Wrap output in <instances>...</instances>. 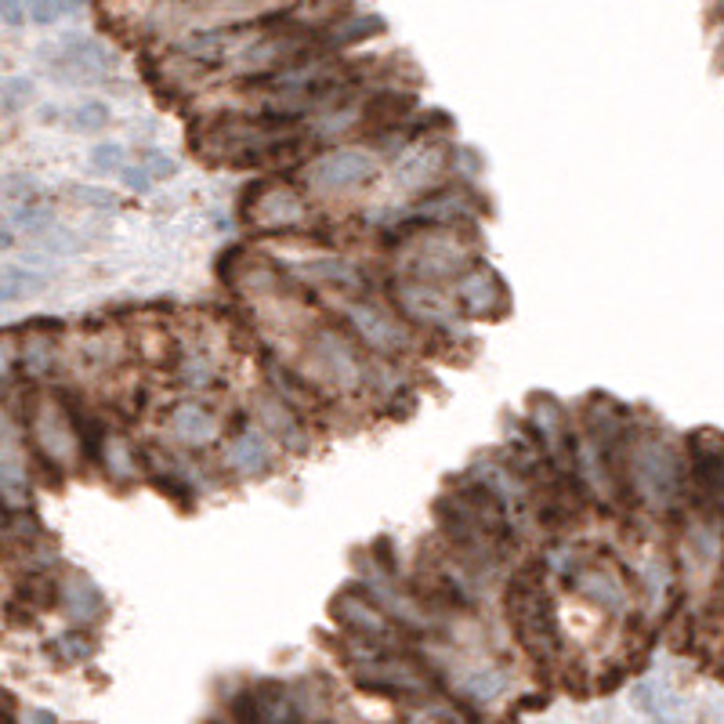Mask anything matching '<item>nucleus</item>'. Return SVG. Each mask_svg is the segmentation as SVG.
<instances>
[{"mask_svg":"<svg viewBox=\"0 0 724 724\" xmlns=\"http://www.w3.org/2000/svg\"><path fill=\"white\" fill-rule=\"evenodd\" d=\"M251 414L257 428L279 449H286V453H308V446H311L308 417L297 414L283 395H276L272 388H257L251 395Z\"/></svg>","mask_w":724,"mask_h":724,"instance_id":"17","label":"nucleus"},{"mask_svg":"<svg viewBox=\"0 0 724 724\" xmlns=\"http://www.w3.org/2000/svg\"><path fill=\"white\" fill-rule=\"evenodd\" d=\"M623 496L652 515H673L684 507V449L659 424L630 420L623 449Z\"/></svg>","mask_w":724,"mask_h":724,"instance_id":"2","label":"nucleus"},{"mask_svg":"<svg viewBox=\"0 0 724 724\" xmlns=\"http://www.w3.org/2000/svg\"><path fill=\"white\" fill-rule=\"evenodd\" d=\"M15 605L22 616H41L47 608H58V580L52 572H26L15 583Z\"/></svg>","mask_w":724,"mask_h":724,"instance_id":"27","label":"nucleus"},{"mask_svg":"<svg viewBox=\"0 0 724 724\" xmlns=\"http://www.w3.org/2000/svg\"><path fill=\"white\" fill-rule=\"evenodd\" d=\"M44 652L52 656L58 667H80V663H87V659H95L98 645H95V638H91V630L69 627V630H62L58 638L47 641Z\"/></svg>","mask_w":724,"mask_h":724,"instance_id":"28","label":"nucleus"},{"mask_svg":"<svg viewBox=\"0 0 724 724\" xmlns=\"http://www.w3.org/2000/svg\"><path fill=\"white\" fill-rule=\"evenodd\" d=\"M504 608H507V623H511V630H515L518 645L526 648L536 663L551 667L561 656V627H558V613H555L551 591H547V577L540 566L518 569L515 577L507 580Z\"/></svg>","mask_w":724,"mask_h":724,"instance_id":"6","label":"nucleus"},{"mask_svg":"<svg viewBox=\"0 0 724 724\" xmlns=\"http://www.w3.org/2000/svg\"><path fill=\"white\" fill-rule=\"evenodd\" d=\"M66 128L77 134H98L109 128V106L106 102H80L66 112Z\"/></svg>","mask_w":724,"mask_h":724,"instance_id":"30","label":"nucleus"},{"mask_svg":"<svg viewBox=\"0 0 724 724\" xmlns=\"http://www.w3.org/2000/svg\"><path fill=\"white\" fill-rule=\"evenodd\" d=\"M167 435L182 449H207L221 439V414L204 398H178L167 409Z\"/></svg>","mask_w":724,"mask_h":724,"instance_id":"19","label":"nucleus"},{"mask_svg":"<svg viewBox=\"0 0 724 724\" xmlns=\"http://www.w3.org/2000/svg\"><path fill=\"white\" fill-rule=\"evenodd\" d=\"M95 460L102 464V471L109 474L112 482H134L145 471L139 449H134V442H131V435H123L117 428L102 431V442H98Z\"/></svg>","mask_w":724,"mask_h":724,"instance_id":"24","label":"nucleus"},{"mask_svg":"<svg viewBox=\"0 0 724 724\" xmlns=\"http://www.w3.org/2000/svg\"><path fill=\"white\" fill-rule=\"evenodd\" d=\"M388 305L403 316L414 330L428 333H460L464 316L453 305L449 286L424 283L414 276H392L388 279Z\"/></svg>","mask_w":724,"mask_h":724,"instance_id":"11","label":"nucleus"},{"mask_svg":"<svg viewBox=\"0 0 724 724\" xmlns=\"http://www.w3.org/2000/svg\"><path fill=\"white\" fill-rule=\"evenodd\" d=\"M341 327L359 341V348L377 362H395L417 348V330L398 316L388 301H377L370 294L344 297L341 301Z\"/></svg>","mask_w":724,"mask_h":724,"instance_id":"7","label":"nucleus"},{"mask_svg":"<svg viewBox=\"0 0 724 724\" xmlns=\"http://www.w3.org/2000/svg\"><path fill=\"white\" fill-rule=\"evenodd\" d=\"M468 224H406L388 229L395 276H414L424 283L449 286L468 265H474V246Z\"/></svg>","mask_w":724,"mask_h":724,"instance_id":"4","label":"nucleus"},{"mask_svg":"<svg viewBox=\"0 0 724 724\" xmlns=\"http://www.w3.org/2000/svg\"><path fill=\"white\" fill-rule=\"evenodd\" d=\"M22 724H58V717L52 714V710L33 706V710H26V714H22Z\"/></svg>","mask_w":724,"mask_h":724,"instance_id":"39","label":"nucleus"},{"mask_svg":"<svg viewBox=\"0 0 724 724\" xmlns=\"http://www.w3.org/2000/svg\"><path fill=\"white\" fill-rule=\"evenodd\" d=\"M30 102H33V80L8 77L4 84H0V106H4L8 112H22Z\"/></svg>","mask_w":724,"mask_h":724,"instance_id":"35","label":"nucleus"},{"mask_svg":"<svg viewBox=\"0 0 724 724\" xmlns=\"http://www.w3.org/2000/svg\"><path fill=\"white\" fill-rule=\"evenodd\" d=\"M377 156L370 149H355V145H333V149H322L311 160H305L301 167V182L308 193L316 196H348L370 185L377 178Z\"/></svg>","mask_w":724,"mask_h":724,"instance_id":"12","label":"nucleus"},{"mask_svg":"<svg viewBox=\"0 0 724 724\" xmlns=\"http://www.w3.org/2000/svg\"><path fill=\"white\" fill-rule=\"evenodd\" d=\"M0 724H22V721L11 714V706H4V710H0Z\"/></svg>","mask_w":724,"mask_h":724,"instance_id":"40","label":"nucleus"},{"mask_svg":"<svg viewBox=\"0 0 724 724\" xmlns=\"http://www.w3.org/2000/svg\"><path fill=\"white\" fill-rule=\"evenodd\" d=\"M4 706H11V695H8V692H0V710H4Z\"/></svg>","mask_w":724,"mask_h":724,"instance_id":"43","label":"nucleus"},{"mask_svg":"<svg viewBox=\"0 0 724 724\" xmlns=\"http://www.w3.org/2000/svg\"><path fill=\"white\" fill-rule=\"evenodd\" d=\"M232 724H301V706L279 681H254L232 699Z\"/></svg>","mask_w":724,"mask_h":724,"instance_id":"16","label":"nucleus"},{"mask_svg":"<svg viewBox=\"0 0 724 724\" xmlns=\"http://www.w3.org/2000/svg\"><path fill=\"white\" fill-rule=\"evenodd\" d=\"M330 616L355 645L366 648H398L403 630L395 627L392 616L373 602V594L362 583H348L333 594Z\"/></svg>","mask_w":724,"mask_h":724,"instance_id":"13","label":"nucleus"},{"mask_svg":"<svg viewBox=\"0 0 724 724\" xmlns=\"http://www.w3.org/2000/svg\"><path fill=\"white\" fill-rule=\"evenodd\" d=\"M381 362L366 355L359 341L337 322H311L301 341V381L319 398H352L377 384Z\"/></svg>","mask_w":724,"mask_h":724,"instance_id":"3","label":"nucleus"},{"mask_svg":"<svg viewBox=\"0 0 724 724\" xmlns=\"http://www.w3.org/2000/svg\"><path fill=\"white\" fill-rule=\"evenodd\" d=\"M8 246H15V235H11V232H4V229H0V251H8Z\"/></svg>","mask_w":724,"mask_h":724,"instance_id":"41","label":"nucleus"},{"mask_svg":"<svg viewBox=\"0 0 724 724\" xmlns=\"http://www.w3.org/2000/svg\"><path fill=\"white\" fill-rule=\"evenodd\" d=\"M0 199L11 207H26L36 199V182L30 174H4V178H0Z\"/></svg>","mask_w":724,"mask_h":724,"instance_id":"33","label":"nucleus"},{"mask_svg":"<svg viewBox=\"0 0 724 724\" xmlns=\"http://www.w3.org/2000/svg\"><path fill=\"white\" fill-rule=\"evenodd\" d=\"M47 279L44 272H33V268H0V305L8 301H26V297H36L47 290Z\"/></svg>","mask_w":724,"mask_h":724,"instance_id":"29","label":"nucleus"},{"mask_svg":"<svg viewBox=\"0 0 724 724\" xmlns=\"http://www.w3.org/2000/svg\"><path fill=\"white\" fill-rule=\"evenodd\" d=\"M457 692L474 706H485L507 692V673L493 663H464L457 667Z\"/></svg>","mask_w":724,"mask_h":724,"instance_id":"25","label":"nucleus"},{"mask_svg":"<svg viewBox=\"0 0 724 724\" xmlns=\"http://www.w3.org/2000/svg\"><path fill=\"white\" fill-rule=\"evenodd\" d=\"M4 536H8V511L0 507V544H4Z\"/></svg>","mask_w":724,"mask_h":724,"instance_id":"42","label":"nucleus"},{"mask_svg":"<svg viewBox=\"0 0 724 724\" xmlns=\"http://www.w3.org/2000/svg\"><path fill=\"white\" fill-rule=\"evenodd\" d=\"M58 608L73 627L87 630V627H95V623L106 619L109 602H106L102 586L87 577V572H69V577L58 580Z\"/></svg>","mask_w":724,"mask_h":724,"instance_id":"21","label":"nucleus"},{"mask_svg":"<svg viewBox=\"0 0 724 724\" xmlns=\"http://www.w3.org/2000/svg\"><path fill=\"white\" fill-rule=\"evenodd\" d=\"M352 673L359 689H366L373 695L398 699V703H414V706L439 703V670L428 659L409 652L406 645L398 648L359 645L352 656Z\"/></svg>","mask_w":724,"mask_h":724,"instance_id":"5","label":"nucleus"},{"mask_svg":"<svg viewBox=\"0 0 724 724\" xmlns=\"http://www.w3.org/2000/svg\"><path fill=\"white\" fill-rule=\"evenodd\" d=\"M449 294H453V305L460 308V316L468 319H501L511 308V290L501 279V272L490 268L485 261H474L460 276L449 283Z\"/></svg>","mask_w":724,"mask_h":724,"instance_id":"14","label":"nucleus"},{"mask_svg":"<svg viewBox=\"0 0 724 724\" xmlns=\"http://www.w3.org/2000/svg\"><path fill=\"white\" fill-rule=\"evenodd\" d=\"M384 30V19L381 15H337L327 30H319L316 36V52L319 55H337L344 47L370 41V36H381Z\"/></svg>","mask_w":724,"mask_h":724,"instance_id":"23","label":"nucleus"},{"mask_svg":"<svg viewBox=\"0 0 724 724\" xmlns=\"http://www.w3.org/2000/svg\"><path fill=\"white\" fill-rule=\"evenodd\" d=\"M62 196L77 199V204L87 210H117V196H112L109 189H98V185H66Z\"/></svg>","mask_w":724,"mask_h":724,"instance_id":"34","label":"nucleus"},{"mask_svg":"<svg viewBox=\"0 0 724 724\" xmlns=\"http://www.w3.org/2000/svg\"><path fill=\"white\" fill-rule=\"evenodd\" d=\"M221 464L232 479H265L276 468V442L257 424L243 420L232 435L221 439Z\"/></svg>","mask_w":724,"mask_h":724,"instance_id":"18","label":"nucleus"},{"mask_svg":"<svg viewBox=\"0 0 724 724\" xmlns=\"http://www.w3.org/2000/svg\"><path fill=\"white\" fill-rule=\"evenodd\" d=\"M11 224H15L19 232H30V235H44L47 229L55 224V215L41 204H26V207H15V215H11Z\"/></svg>","mask_w":724,"mask_h":724,"instance_id":"32","label":"nucleus"},{"mask_svg":"<svg viewBox=\"0 0 724 724\" xmlns=\"http://www.w3.org/2000/svg\"><path fill=\"white\" fill-rule=\"evenodd\" d=\"M311 207L301 189L286 182L261 178L240 196V218L257 235H286L297 232L308 221Z\"/></svg>","mask_w":724,"mask_h":724,"instance_id":"10","label":"nucleus"},{"mask_svg":"<svg viewBox=\"0 0 724 724\" xmlns=\"http://www.w3.org/2000/svg\"><path fill=\"white\" fill-rule=\"evenodd\" d=\"M87 167H91L98 178H112V174H123V167H128V153H123V145L117 142H102L91 149Z\"/></svg>","mask_w":724,"mask_h":724,"instance_id":"31","label":"nucleus"},{"mask_svg":"<svg viewBox=\"0 0 724 724\" xmlns=\"http://www.w3.org/2000/svg\"><path fill=\"white\" fill-rule=\"evenodd\" d=\"M19 373V333L0 330V384H8Z\"/></svg>","mask_w":724,"mask_h":724,"instance_id":"36","label":"nucleus"},{"mask_svg":"<svg viewBox=\"0 0 724 724\" xmlns=\"http://www.w3.org/2000/svg\"><path fill=\"white\" fill-rule=\"evenodd\" d=\"M174 174H178V160L160 153V149H142L139 156L128 160V167H123L120 178H123L128 189L149 193L156 182H167V178H174Z\"/></svg>","mask_w":724,"mask_h":724,"instance_id":"26","label":"nucleus"},{"mask_svg":"<svg viewBox=\"0 0 724 724\" xmlns=\"http://www.w3.org/2000/svg\"><path fill=\"white\" fill-rule=\"evenodd\" d=\"M446 171H449V149L424 139L420 145L414 142L403 153V160L395 164V178L403 189L424 193V189H435V182H439Z\"/></svg>","mask_w":724,"mask_h":724,"instance_id":"22","label":"nucleus"},{"mask_svg":"<svg viewBox=\"0 0 724 724\" xmlns=\"http://www.w3.org/2000/svg\"><path fill=\"white\" fill-rule=\"evenodd\" d=\"M0 22L4 26H22L26 22V0H0Z\"/></svg>","mask_w":724,"mask_h":724,"instance_id":"38","label":"nucleus"},{"mask_svg":"<svg viewBox=\"0 0 724 724\" xmlns=\"http://www.w3.org/2000/svg\"><path fill=\"white\" fill-rule=\"evenodd\" d=\"M19 373L30 381H47L58 366V319H30L19 327Z\"/></svg>","mask_w":724,"mask_h":724,"instance_id":"20","label":"nucleus"},{"mask_svg":"<svg viewBox=\"0 0 724 724\" xmlns=\"http://www.w3.org/2000/svg\"><path fill=\"white\" fill-rule=\"evenodd\" d=\"M566 583L605 616L623 619L638 605V586H634L630 572L608 555H572L566 566Z\"/></svg>","mask_w":724,"mask_h":724,"instance_id":"9","label":"nucleus"},{"mask_svg":"<svg viewBox=\"0 0 724 724\" xmlns=\"http://www.w3.org/2000/svg\"><path fill=\"white\" fill-rule=\"evenodd\" d=\"M30 442L47 471L66 474L80 460V431L73 403L58 392H41L30 403Z\"/></svg>","mask_w":724,"mask_h":724,"instance_id":"8","label":"nucleus"},{"mask_svg":"<svg viewBox=\"0 0 724 724\" xmlns=\"http://www.w3.org/2000/svg\"><path fill=\"white\" fill-rule=\"evenodd\" d=\"M26 8L36 26H52V22H58L69 11L66 0H26Z\"/></svg>","mask_w":724,"mask_h":724,"instance_id":"37","label":"nucleus"},{"mask_svg":"<svg viewBox=\"0 0 724 724\" xmlns=\"http://www.w3.org/2000/svg\"><path fill=\"white\" fill-rule=\"evenodd\" d=\"M44 58L52 62L55 80L62 84H98L112 69L109 47L102 41H95V36H77V33L55 44L52 52L44 47Z\"/></svg>","mask_w":724,"mask_h":724,"instance_id":"15","label":"nucleus"},{"mask_svg":"<svg viewBox=\"0 0 724 724\" xmlns=\"http://www.w3.org/2000/svg\"><path fill=\"white\" fill-rule=\"evenodd\" d=\"M311 134L305 120H286L268 117V112H221L210 117L189 134V145L210 164H229V167H257V164H276L294 153H305Z\"/></svg>","mask_w":724,"mask_h":724,"instance_id":"1","label":"nucleus"}]
</instances>
